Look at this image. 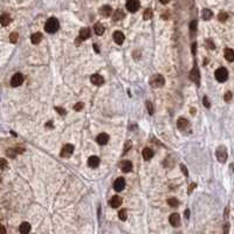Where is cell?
I'll list each match as a JSON object with an SVG mask.
<instances>
[{"mask_svg": "<svg viewBox=\"0 0 234 234\" xmlns=\"http://www.w3.org/2000/svg\"><path fill=\"white\" fill-rule=\"evenodd\" d=\"M59 27H60V23H59L58 19H56V18H49L48 20H47V22L44 23V31L47 32V33L53 34V33H55V32L58 31Z\"/></svg>", "mask_w": 234, "mask_h": 234, "instance_id": "cell-1", "label": "cell"}, {"mask_svg": "<svg viewBox=\"0 0 234 234\" xmlns=\"http://www.w3.org/2000/svg\"><path fill=\"white\" fill-rule=\"evenodd\" d=\"M214 75H216V81H219V82H225L226 80L228 79V71H227L226 68L221 67V68H218V69H216V73H214Z\"/></svg>", "mask_w": 234, "mask_h": 234, "instance_id": "cell-2", "label": "cell"}, {"mask_svg": "<svg viewBox=\"0 0 234 234\" xmlns=\"http://www.w3.org/2000/svg\"><path fill=\"white\" fill-rule=\"evenodd\" d=\"M150 83H151V86H152V87H155V88L163 87L164 83H165L164 76L159 75V74H157V75H153L152 77H151V80H150Z\"/></svg>", "mask_w": 234, "mask_h": 234, "instance_id": "cell-3", "label": "cell"}, {"mask_svg": "<svg viewBox=\"0 0 234 234\" xmlns=\"http://www.w3.org/2000/svg\"><path fill=\"white\" fill-rule=\"evenodd\" d=\"M216 158L220 163H225L227 159V149L224 145H220L216 149Z\"/></svg>", "mask_w": 234, "mask_h": 234, "instance_id": "cell-4", "label": "cell"}, {"mask_svg": "<svg viewBox=\"0 0 234 234\" xmlns=\"http://www.w3.org/2000/svg\"><path fill=\"white\" fill-rule=\"evenodd\" d=\"M139 0H127V9L129 12H137L139 9Z\"/></svg>", "mask_w": 234, "mask_h": 234, "instance_id": "cell-5", "label": "cell"}, {"mask_svg": "<svg viewBox=\"0 0 234 234\" xmlns=\"http://www.w3.org/2000/svg\"><path fill=\"white\" fill-rule=\"evenodd\" d=\"M23 83V75L22 74H20V73H17V74H14L13 77L11 79V86L12 87H19V86H21V84Z\"/></svg>", "mask_w": 234, "mask_h": 234, "instance_id": "cell-6", "label": "cell"}, {"mask_svg": "<svg viewBox=\"0 0 234 234\" xmlns=\"http://www.w3.org/2000/svg\"><path fill=\"white\" fill-rule=\"evenodd\" d=\"M73 152H74V146L71 145V144H66V145L62 148L61 156L63 158H68V157H70L73 155Z\"/></svg>", "mask_w": 234, "mask_h": 234, "instance_id": "cell-7", "label": "cell"}, {"mask_svg": "<svg viewBox=\"0 0 234 234\" xmlns=\"http://www.w3.org/2000/svg\"><path fill=\"white\" fill-rule=\"evenodd\" d=\"M124 187H125V180H124V178H117L115 180V183H114V189H115L117 192H121V191L124 190Z\"/></svg>", "mask_w": 234, "mask_h": 234, "instance_id": "cell-8", "label": "cell"}, {"mask_svg": "<svg viewBox=\"0 0 234 234\" xmlns=\"http://www.w3.org/2000/svg\"><path fill=\"white\" fill-rule=\"evenodd\" d=\"M169 221H170V224H171L173 227H178V226L180 225V216H179L178 213H173V214L170 216Z\"/></svg>", "mask_w": 234, "mask_h": 234, "instance_id": "cell-9", "label": "cell"}, {"mask_svg": "<svg viewBox=\"0 0 234 234\" xmlns=\"http://www.w3.org/2000/svg\"><path fill=\"white\" fill-rule=\"evenodd\" d=\"M190 79L195 82V83L198 84L199 83V79H200V73H199V69L198 67L195 66L193 67V69H192V71L190 73Z\"/></svg>", "mask_w": 234, "mask_h": 234, "instance_id": "cell-10", "label": "cell"}, {"mask_svg": "<svg viewBox=\"0 0 234 234\" xmlns=\"http://www.w3.org/2000/svg\"><path fill=\"white\" fill-rule=\"evenodd\" d=\"M122 203H123V200H122V198H121L119 195H114V197L110 199V201H109L110 206H111V207H114V208L119 207V206L122 205Z\"/></svg>", "mask_w": 234, "mask_h": 234, "instance_id": "cell-11", "label": "cell"}, {"mask_svg": "<svg viewBox=\"0 0 234 234\" xmlns=\"http://www.w3.org/2000/svg\"><path fill=\"white\" fill-rule=\"evenodd\" d=\"M112 39L115 41L117 44H122L124 42V34L122 32L119 31H116L114 34H112Z\"/></svg>", "mask_w": 234, "mask_h": 234, "instance_id": "cell-12", "label": "cell"}, {"mask_svg": "<svg viewBox=\"0 0 234 234\" xmlns=\"http://www.w3.org/2000/svg\"><path fill=\"white\" fill-rule=\"evenodd\" d=\"M90 81H91V83L95 84V86H102V84L104 83V79H103L100 74H94V75L90 77Z\"/></svg>", "mask_w": 234, "mask_h": 234, "instance_id": "cell-13", "label": "cell"}, {"mask_svg": "<svg viewBox=\"0 0 234 234\" xmlns=\"http://www.w3.org/2000/svg\"><path fill=\"white\" fill-rule=\"evenodd\" d=\"M100 13H101L102 17H106V18H108V17H110L111 14H112V8H111L109 5L102 6L101 8H100Z\"/></svg>", "mask_w": 234, "mask_h": 234, "instance_id": "cell-14", "label": "cell"}, {"mask_svg": "<svg viewBox=\"0 0 234 234\" xmlns=\"http://www.w3.org/2000/svg\"><path fill=\"white\" fill-rule=\"evenodd\" d=\"M96 141H97V143L100 145H104V144H107L108 141H109V135L106 133H100V135L96 137Z\"/></svg>", "mask_w": 234, "mask_h": 234, "instance_id": "cell-15", "label": "cell"}, {"mask_svg": "<svg viewBox=\"0 0 234 234\" xmlns=\"http://www.w3.org/2000/svg\"><path fill=\"white\" fill-rule=\"evenodd\" d=\"M121 170L123 172H130L133 170V163L130 160H124L121 163Z\"/></svg>", "mask_w": 234, "mask_h": 234, "instance_id": "cell-16", "label": "cell"}, {"mask_svg": "<svg viewBox=\"0 0 234 234\" xmlns=\"http://www.w3.org/2000/svg\"><path fill=\"white\" fill-rule=\"evenodd\" d=\"M88 165L90 166V168H97L98 165H100V158L98 157H96V156H91V157H89L88 159Z\"/></svg>", "mask_w": 234, "mask_h": 234, "instance_id": "cell-17", "label": "cell"}, {"mask_svg": "<svg viewBox=\"0 0 234 234\" xmlns=\"http://www.w3.org/2000/svg\"><path fill=\"white\" fill-rule=\"evenodd\" d=\"M177 127H178L179 130H185V129L189 127V121H187L186 118L180 117V118L177 121Z\"/></svg>", "mask_w": 234, "mask_h": 234, "instance_id": "cell-18", "label": "cell"}, {"mask_svg": "<svg viewBox=\"0 0 234 234\" xmlns=\"http://www.w3.org/2000/svg\"><path fill=\"white\" fill-rule=\"evenodd\" d=\"M11 21H12V19H11V17H9L8 14L0 15V25L1 26H8L9 23H11Z\"/></svg>", "mask_w": 234, "mask_h": 234, "instance_id": "cell-19", "label": "cell"}, {"mask_svg": "<svg viewBox=\"0 0 234 234\" xmlns=\"http://www.w3.org/2000/svg\"><path fill=\"white\" fill-rule=\"evenodd\" d=\"M142 155H143V158L145 159V160H149V159H151L153 157V152H152V150H151L150 148H144Z\"/></svg>", "mask_w": 234, "mask_h": 234, "instance_id": "cell-20", "label": "cell"}, {"mask_svg": "<svg viewBox=\"0 0 234 234\" xmlns=\"http://www.w3.org/2000/svg\"><path fill=\"white\" fill-rule=\"evenodd\" d=\"M79 38L82 40V41H83V40H87L88 38H90V29H89V28H82V29L80 31Z\"/></svg>", "mask_w": 234, "mask_h": 234, "instance_id": "cell-21", "label": "cell"}, {"mask_svg": "<svg viewBox=\"0 0 234 234\" xmlns=\"http://www.w3.org/2000/svg\"><path fill=\"white\" fill-rule=\"evenodd\" d=\"M19 231L21 234H28L31 232V225L28 222H22L20 227H19Z\"/></svg>", "mask_w": 234, "mask_h": 234, "instance_id": "cell-22", "label": "cell"}, {"mask_svg": "<svg viewBox=\"0 0 234 234\" xmlns=\"http://www.w3.org/2000/svg\"><path fill=\"white\" fill-rule=\"evenodd\" d=\"M225 59L230 62L234 61V50L233 49H231V48L225 49Z\"/></svg>", "mask_w": 234, "mask_h": 234, "instance_id": "cell-23", "label": "cell"}, {"mask_svg": "<svg viewBox=\"0 0 234 234\" xmlns=\"http://www.w3.org/2000/svg\"><path fill=\"white\" fill-rule=\"evenodd\" d=\"M122 19H124V12L122 9H116L114 15H112V20L114 21H119Z\"/></svg>", "mask_w": 234, "mask_h": 234, "instance_id": "cell-24", "label": "cell"}, {"mask_svg": "<svg viewBox=\"0 0 234 234\" xmlns=\"http://www.w3.org/2000/svg\"><path fill=\"white\" fill-rule=\"evenodd\" d=\"M41 40H42V34H41V33H34V34L31 36V41L33 44H40Z\"/></svg>", "mask_w": 234, "mask_h": 234, "instance_id": "cell-25", "label": "cell"}, {"mask_svg": "<svg viewBox=\"0 0 234 234\" xmlns=\"http://www.w3.org/2000/svg\"><path fill=\"white\" fill-rule=\"evenodd\" d=\"M94 31H95V33L97 34V35H102L103 34V32H104V27L102 26L101 23H95L94 25Z\"/></svg>", "mask_w": 234, "mask_h": 234, "instance_id": "cell-26", "label": "cell"}, {"mask_svg": "<svg viewBox=\"0 0 234 234\" xmlns=\"http://www.w3.org/2000/svg\"><path fill=\"white\" fill-rule=\"evenodd\" d=\"M212 17H213V13H212V11H211V9L205 8L203 11V19H204V20H210Z\"/></svg>", "mask_w": 234, "mask_h": 234, "instance_id": "cell-27", "label": "cell"}, {"mask_svg": "<svg viewBox=\"0 0 234 234\" xmlns=\"http://www.w3.org/2000/svg\"><path fill=\"white\" fill-rule=\"evenodd\" d=\"M152 18V9L151 8H146L143 13V19L144 20H150Z\"/></svg>", "mask_w": 234, "mask_h": 234, "instance_id": "cell-28", "label": "cell"}, {"mask_svg": "<svg viewBox=\"0 0 234 234\" xmlns=\"http://www.w3.org/2000/svg\"><path fill=\"white\" fill-rule=\"evenodd\" d=\"M168 204L171 207H177V206L179 205V201H178V199H176V198H169Z\"/></svg>", "mask_w": 234, "mask_h": 234, "instance_id": "cell-29", "label": "cell"}, {"mask_svg": "<svg viewBox=\"0 0 234 234\" xmlns=\"http://www.w3.org/2000/svg\"><path fill=\"white\" fill-rule=\"evenodd\" d=\"M218 19H219V21L225 22L226 20L228 19V14L226 13V12H221V13H219V15H218Z\"/></svg>", "mask_w": 234, "mask_h": 234, "instance_id": "cell-30", "label": "cell"}, {"mask_svg": "<svg viewBox=\"0 0 234 234\" xmlns=\"http://www.w3.org/2000/svg\"><path fill=\"white\" fill-rule=\"evenodd\" d=\"M118 218L121 219V220H127V218H128V213H127V211L125 210H121L118 212Z\"/></svg>", "mask_w": 234, "mask_h": 234, "instance_id": "cell-31", "label": "cell"}, {"mask_svg": "<svg viewBox=\"0 0 234 234\" xmlns=\"http://www.w3.org/2000/svg\"><path fill=\"white\" fill-rule=\"evenodd\" d=\"M18 39H19V34L18 33H15V32L9 35V40H11V42H13V44H15V42L18 41Z\"/></svg>", "mask_w": 234, "mask_h": 234, "instance_id": "cell-32", "label": "cell"}, {"mask_svg": "<svg viewBox=\"0 0 234 234\" xmlns=\"http://www.w3.org/2000/svg\"><path fill=\"white\" fill-rule=\"evenodd\" d=\"M6 153H7V156H8V157H11V158H14V157L17 156V153H18V152H17V150H15V149H8Z\"/></svg>", "mask_w": 234, "mask_h": 234, "instance_id": "cell-33", "label": "cell"}, {"mask_svg": "<svg viewBox=\"0 0 234 234\" xmlns=\"http://www.w3.org/2000/svg\"><path fill=\"white\" fill-rule=\"evenodd\" d=\"M195 29H197V20H193V21L190 22V31L192 33H195Z\"/></svg>", "mask_w": 234, "mask_h": 234, "instance_id": "cell-34", "label": "cell"}, {"mask_svg": "<svg viewBox=\"0 0 234 234\" xmlns=\"http://www.w3.org/2000/svg\"><path fill=\"white\" fill-rule=\"evenodd\" d=\"M146 108H148V111H149V114L150 115H152L153 114V106H152V103L151 102H146Z\"/></svg>", "mask_w": 234, "mask_h": 234, "instance_id": "cell-35", "label": "cell"}, {"mask_svg": "<svg viewBox=\"0 0 234 234\" xmlns=\"http://www.w3.org/2000/svg\"><path fill=\"white\" fill-rule=\"evenodd\" d=\"M83 109V103L82 102H79V103H76L75 106H74V110L76 111H80V110H82Z\"/></svg>", "mask_w": 234, "mask_h": 234, "instance_id": "cell-36", "label": "cell"}, {"mask_svg": "<svg viewBox=\"0 0 234 234\" xmlns=\"http://www.w3.org/2000/svg\"><path fill=\"white\" fill-rule=\"evenodd\" d=\"M206 46H207L210 49H214V48H216V46H214V44H213V41L211 39L206 40Z\"/></svg>", "mask_w": 234, "mask_h": 234, "instance_id": "cell-37", "label": "cell"}, {"mask_svg": "<svg viewBox=\"0 0 234 234\" xmlns=\"http://www.w3.org/2000/svg\"><path fill=\"white\" fill-rule=\"evenodd\" d=\"M6 168H7V162H6L5 159H0V169H1V170H5Z\"/></svg>", "mask_w": 234, "mask_h": 234, "instance_id": "cell-38", "label": "cell"}, {"mask_svg": "<svg viewBox=\"0 0 234 234\" xmlns=\"http://www.w3.org/2000/svg\"><path fill=\"white\" fill-rule=\"evenodd\" d=\"M130 148H131V142L128 141L127 143H125V146H124V150H123L124 153H127V152L129 151V149H130Z\"/></svg>", "mask_w": 234, "mask_h": 234, "instance_id": "cell-39", "label": "cell"}, {"mask_svg": "<svg viewBox=\"0 0 234 234\" xmlns=\"http://www.w3.org/2000/svg\"><path fill=\"white\" fill-rule=\"evenodd\" d=\"M224 98H225L226 102H230L231 100H232V93H231V91H227V93L225 94V97Z\"/></svg>", "mask_w": 234, "mask_h": 234, "instance_id": "cell-40", "label": "cell"}, {"mask_svg": "<svg viewBox=\"0 0 234 234\" xmlns=\"http://www.w3.org/2000/svg\"><path fill=\"white\" fill-rule=\"evenodd\" d=\"M55 110L58 111V112H60V114H61L62 116H65V115H66V114H67V112H66V110H65V109H62V108H59V107H56V108H55Z\"/></svg>", "mask_w": 234, "mask_h": 234, "instance_id": "cell-41", "label": "cell"}, {"mask_svg": "<svg viewBox=\"0 0 234 234\" xmlns=\"http://www.w3.org/2000/svg\"><path fill=\"white\" fill-rule=\"evenodd\" d=\"M203 102H204V106L206 107V108H210V101H208V98L206 97V96H205V97H204Z\"/></svg>", "mask_w": 234, "mask_h": 234, "instance_id": "cell-42", "label": "cell"}, {"mask_svg": "<svg viewBox=\"0 0 234 234\" xmlns=\"http://www.w3.org/2000/svg\"><path fill=\"white\" fill-rule=\"evenodd\" d=\"M180 169H181V171H183V173H184V176H187V174H189V173H187V169H186L185 165H183V164H181Z\"/></svg>", "mask_w": 234, "mask_h": 234, "instance_id": "cell-43", "label": "cell"}, {"mask_svg": "<svg viewBox=\"0 0 234 234\" xmlns=\"http://www.w3.org/2000/svg\"><path fill=\"white\" fill-rule=\"evenodd\" d=\"M195 183H192V184H191V186H189V191H187V193H189V195H190V193H192V191H193V189H195Z\"/></svg>", "mask_w": 234, "mask_h": 234, "instance_id": "cell-44", "label": "cell"}, {"mask_svg": "<svg viewBox=\"0 0 234 234\" xmlns=\"http://www.w3.org/2000/svg\"><path fill=\"white\" fill-rule=\"evenodd\" d=\"M0 234H6V228L0 224Z\"/></svg>", "mask_w": 234, "mask_h": 234, "instance_id": "cell-45", "label": "cell"}, {"mask_svg": "<svg viewBox=\"0 0 234 234\" xmlns=\"http://www.w3.org/2000/svg\"><path fill=\"white\" fill-rule=\"evenodd\" d=\"M228 228H230V225H228V224H226L225 228H224V234H228Z\"/></svg>", "mask_w": 234, "mask_h": 234, "instance_id": "cell-46", "label": "cell"}, {"mask_svg": "<svg viewBox=\"0 0 234 234\" xmlns=\"http://www.w3.org/2000/svg\"><path fill=\"white\" fill-rule=\"evenodd\" d=\"M195 49H197V44L195 42V44H192V54H193V55L195 54Z\"/></svg>", "mask_w": 234, "mask_h": 234, "instance_id": "cell-47", "label": "cell"}, {"mask_svg": "<svg viewBox=\"0 0 234 234\" xmlns=\"http://www.w3.org/2000/svg\"><path fill=\"white\" fill-rule=\"evenodd\" d=\"M185 218H186V219H189V218H190V210H186V211H185Z\"/></svg>", "mask_w": 234, "mask_h": 234, "instance_id": "cell-48", "label": "cell"}, {"mask_svg": "<svg viewBox=\"0 0 234 234\" xmlns=\"http://www.w3.org/2000/svg\"><path fill=\"white\" fill-rule=\"evenodd\" d=\"M81 42H82V40L80 39V38H76V41H75V44H77V46H79V44H81Z\"/></svg>", "mask_w": 234, "mask_h": 234, "instance_id": "cell-49", "label": "cell"}, {"mask_svg": "<svg viewBox=\"0 0 234 234\" xmlns=\"http://www.w3.org/2000/svg\"><path fill=\"white\" fill-rule=\"evenodd\" d=\"M94 49H95V52H96V53H100V49H98L97 44H94Z\"/></svg>", "mask_w": 234, "mask_h": 234, "instance_id": "cell-50", "label": "cell"}, {"mask_svg": "<svg viewBox=\"0 0 234 234\" xmlns=\"http://www.w3.org/2000/svg\"><path fill=\"white\" fill-rule=\"evenodd\" d=\"M52 124H53V123H52V122H48V123H47V125H46V127H47V128H53V125H52Z\"/></svg>", "mask_w": 234, "mask_h": 234, "instance_id": "cell-51", "label": "cell"}, {"mask_svg": "<svg viewBox=\"0 0 234 234\" xmlns=\"http://www.w3.org/2000/svg\"><path fill=\"white\" fill-rule=\"evenodd\" d=\"M159 1H160L162 4H164V5H165V4H168V3H169V1H170V0H159Z\"/></svg>", "mask_w": 234, "mask_h": 234, "instance_id": "cell-52", "label": "cell"}, {"mask_svg": "<svg viewBox=\"0 0 234 234\" xmlns=\"http://www.w3.org/2000/svg\"><path fill=\"white\" fill-rule=\"evenodd\" d=\"M0 183H1V177H0Z\"/></svg>", "mask_w": 234, "mask_h": 234, "instance_id": "cell-53", "label": "cell"}]
</instances>
